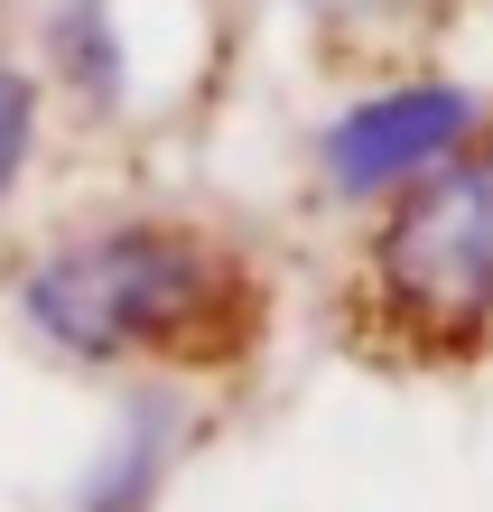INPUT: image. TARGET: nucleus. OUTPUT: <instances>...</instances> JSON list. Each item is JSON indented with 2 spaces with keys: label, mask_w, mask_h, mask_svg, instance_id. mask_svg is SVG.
Returning a JSON list of instances; mask_svg holds the SVG:
<instances>
[{
  "label": "nucleus",
  "mask_w": 493,
  "mask_h": 512,
  "mask_svg": "<svg viewBox=\"0 0 493 512\" xmlns=\"http://www.w3.org/2000/svg\"><path fill=\"white\" fill-rule=\"evenodd\" d=\"M335 345L373 373H475L493 364V112L419 187L373 205L326 289Z\"/></svg>",
  "instance_id": "obj_2"
},
{
  "label": "nucleus",
  "mask_w": 493,
  "mask_h": 512,
  "mask_svg": "<svg viewBox=\"0 0 493 512\" xmlns=\"http://www.w3.org/2000/svg\"><path fill=\"white\" fill-rule=\"evenodd\" d=\"M475 122H484V103L466 94V84H438V75L382 84V94L345 103L317 131V177H326V196H345V205H391L438 159H456Z\"/></svg>",
  "instance_id": "obj_3"
},
{
  "label": "nucleus",
  "mask_w": 493,
  "mask_h": 512,
  "mask_svg": "<svg viewBox=\"0 0 493 512\" xmlns=\"http://www.w3.org/2000/svg\"><path fill=\"white\" fill-rule=\"evenodd\" d=\"M38 140H47V84H38V66H28L10 38H0V224H10L28 168H38Z\"/></svg>",
  "instance_id": "obj_6"
},
{
  "label": "nucleus",
  "mask_w": 493,
  "mask_h": 512,
  "mask_svg": "<svg viewBox=\"0 0 493 512\" xmlns=\"http://www.w3.org/2000/svg\"><path fill=\"white\" fill-rule=\"evenodd\" d=\"M317 10H326L335 28H354V38H419L447 0H317Z\"/></svg>",
  "instance_id": "obj_7"
},
{
  "label": "nucleus",
  "mask_w": 493,
  "mask_h": 512,
  "mask_svg": "<svg viewBox=\"0 0 493 512\" xmlns=\"http://www.w3.org/2000/svg\"><path fill=\"white\" fill-rule=\"evenodd\" d=\"M47 56H56V75H66L75 112H121V94H131V66H121V28H112L103 0H56Z\"/></svg>",
  "instance_id": "obj_5"
},
{
  "label": "nucleus",
  "mask_w": 493,
  "mask_h": 512,
  "mask_svg": "<svg viewBox=\"0 0 493 512\" xmlns=\"http://www.w3.org/2000/svg\"><path fill=\"white\" fill-rule=\"evenodd\" d=\"M19 336L66 373L224 401L270 364L280 270L224 215L196 205H121L66 224L10 280Z\"/></svg>",
  "instance_id": "obj_1"
},
{
  "label": "nucleus",
  "mask_w": 493,
  "mask_h": 512,
  "mask_svg": "<svg viewBox=\"0 0 493 512\" xmlns=\"http://www.w3.org/2000/svg\"><path fill=\"white\" fill-rule=\"evenodd\" d=\"M196 438H205V401H187V391H121V410H112L103 447L84 457L66 512H159L177 466L196 457Z\"/></svg>",
  "instance_id": "obj_4"
}]
</instances>
